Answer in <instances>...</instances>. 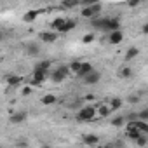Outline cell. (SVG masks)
<instances>
[{
  "label": "cell",
  "instance_id": "6da1fadb",
  "mask_svg": "<svg viewBox=\"0 0 148 148\" xmlns=\"http://www.w3.org/2000/svg\"><path fill=\"white\" fill-rule=\"evenodd\" d=\"M68 73H70V70H68L66 64H64V66H58L56 70L51 71V80H52V82H63V80L68 77Z\"/></svg>",
  "mask_w": 148,
  "mask_h": 148
},
{
  "label": "cell",
  "instance_id": "7a4b0ae2",
  "mask_svg": "<svg viewBox=\"0 0 148 148\" xmlns=\"http://www.w3.org/2000/svg\"><path fill=\"white\" fill-rule=\"evenodd\" d=\"M96 117V108L94 106H84L79 113H77V120L80 122H89Z\"/></svg>",
  "mask_w": 148,
  "mask_h": 148
},
{
  "label": "cell",
  "instance_id": "3957f363",
  "mask_svg": "<svg viewBox=\"0 0 148 148\" xmlns=\"http://www.w3.org/2000/svg\"><path fill=\"white\" fill-rule=\"evenodd\" d=\"M120 30V21L119 18H106V25H105V32H119Z\"/></svg>",
  "mask_w": 148,
  "mask_h": 148
},
{
  "label": "cell",
  "instance_id": "277c9868",
  "mask_svg": "<svg viewBox=\"0 0 148 148\" xmlns=\"http://www.w3.org/2000/svg\"><path fill=\"white\" fill-rule=\"evenodd\" d=\"M99 79H101V73H99V71H96V70H92L89 75H86L82 80H84L87 86H94V84H98V82H99Z\"/></svg>",
  "mask_w": 148,
  "mask_h": 148
},
{
  "label": "cell",
  "instance_id": "5b68a950",
  "mask_svg": "<svg viewBox=\"0 0 148 148\" xmlns=\"http://www.w3.org/2000/svg\"><path fill=\"white\" fill-rule=\"evenodd\" d=\"M38 37H40V40L45 42V44H52V42L58 40V33H56V32H42Z\"/></svg>",
  "mask_w": 148,
  "mask_h": 148
},
{
  "label": "cell",
  "instance_id": "8992f818",
  "mask_svg": "<svg viewBox=\"0 0 148 148\" xmlns=\"http://www.w3.org/2000/svg\"><path fill=\"white\" fill-rule=\"evenodd\" d=\"M49 77V73H44V71H33V79H32V86H40L45 79Z\"/></svg>",
  "mask_w": 148,
  "mask_h": 148
},
{
  "label": "cell",
  "instance_id": "52a82bcc",
  "mask_svg": "<svg viewBox=\"0 0 148 148\" xmlns=\"http://www.w3.org/2000/svg\"><path fill=\"white\" fill-rule=\"evenodd\" d=\"M94 70V66L91 64V63H80V70H79V73L77 75L80 77V79H84L86 75H89V73Z\"/></svg>",
  "mask_w": 148,
  "mask_h": 148
},
{
  "label": "cell",
  "instance_id": "ba28073f",
  "mask_svg": "<svg viewBox=\"0 0 148 148\" xmlns=\"http://www.w3.org/2000/svg\"><path fill=\"white\" fill-rule=\"evenodd\" d=\"M122 40H124V33H122V30H119V32H112V33H110V37H108V42H110V44H113V45L120 44Z\"/></svg>",
  "mask_w": 148,
  "mask_h": 148
},
{
  "label": "cell",
  "instance_id": "9c48e42d",
  "mask_svg": "<svg viewBox=\"0 0 148 148\" xmlns=\"http://www.w3.org/2000/svg\"><path fill=\"white\" fill-rule=\"evenodd\" d=\"M51 70V61L49 59H44V61H38L33 68V71H44V73H49Z\"/></svg>",
  "mask_w": 148,
  "mask_h": 148
},
{
  "label": "cell",
  "instance_id": "30bf717a",
  "mask_svg": "<svg viewBox=\"0 0 148 148\" xmlns=\"http://www.w3.org/2000/svg\"><path fill=\"white\" fill-rule=\"evenodd\" d=\"M105 25H106V18L98 16V18L91 19V26H92V28H96V30H103V32H105Z\"/></svg>",
  "mask_w": 148,
  "mask_h": 148
},
{
  "label": "cell",
  "instance_id": "8fae6325",
  "mask_svg": "<svg viewBox=\"0 0 148 148\" xmlns=\"http://www.w3.org/2000/svg\"><path fill=\"white\" fill-rule=\"evenodd\" d=\"M25 120H26V112H16V113L11 115V122L12 124H21Z\"/></svg>",
  "mask_w": 148,
  "mask_h": 148
},
{
  "label": "cell",
  "instance_id": "7c38bea8",
  "mask_svg": "<svg viewBox=\"0 0 148 148\" xmlns=\"http://www.w3.org/2000/svg\"><path fill=\"white\" fill-rule=\"evenodd\" d=\"M84 143H86L87 146H98L99 138H98L96 134H86V136H84Z\"/></svg>",
  "mask_w": 148,
  "mask_h": 148
},
{
  "label": "cell",
  "instance_id": "4fadbf2b",
  "mask_svg": "<svg viewBox=\"0 0 148 148\" xmlns=\"http://www.w3.org/2000/svg\"><path fill=\"white\" fill-rule=\"evenodd\" d=\"M26 52H28L30 56H37V54L40 52V45H38L37 42H30V44L26 45Z\"/></svg>",
  "mask_w": 148,
  "mask_h": 148
},
{
  "label": "cell",
  "instance_id": "5bb4252c",
  "mask_svg": "<svg viewBox=\"0 0 148 148\" xmlns=\"http://www.w3.org/2000/svg\"><path fill=\"white\" fill-rule=\"evenodd\" d=\"M7 84L11 87H18L19 84H23V79L19 75H7Z\"/></svg>",
  "mask_w": 148,
  "mask_h": 148
},
{
  "label": "cell",
  "instance_id": "9a60e30c",
  "mask_svg": "<svg viewBox=\"0 0 148 148\" xmlns=\"http://www.w3.org/2000/svg\"><path fill=\"white\" fill-rule=\"evenodd\" d=\"M75 19H64V25H63V28L59 30L61 33H68V32H71L73 28H75Z\"/></svg>",
  "mask_w": 148,
  "mask_h": 148
},
{
  "label": "cell",
  "instance_id": "2e32d148",
  "mask_svg": "<svg viewBox=\"0 0 148 148\" xmlns=\"http://www.w3.org/2000/svg\"><path fill=\"white\" fill-rule=\"evenodd\" d=\"M37 16H38L37 11H28V12L23 16V21H25V23H33V21L37 19Z\"/></svg>",
  "mask_w": 148,
  "mask_h": 148
},
{
  "label": "cell",
  "instance_id": "e0dca14e",
  "mask_svg": "<svg viewBox=\"0 0 148 148\" xmlns=\"http://www.w3.org/2000/svg\"><path fill=\"white\" fill-rule=\"evenodd\" d=\"M138 54H139V49H138V47H129V49H127V52H125V59H127V61H131V59H134Z\"/></svg>",
  "mask_w": 148,
  "mask_h": 148
},
{
  "label": "cell",
  "instance_id": "ac0fdd59",
  "mask_svg": "<svg viewBox=\"0 0 148 148\" xmlns=\"http://www.w3.org/2000/svg\"><path fill=\"white\" fill-rule=\"evenodd\" d=\"M63 25H64V18H56V19L51 23V28H54L56 32H59V30L63 28Z\"/></svg>",
  "mask_w": 148,
  "mask_h": 148
},
{
  "label": "cell",
  "instance_id": "d6986e66",
  "mask_svg": "<svg viewBox=\"0 0 148 148\" xmlns=\"http://www.w3.org/2000/svg\"><path fill=\"white\" fill-rule=\"evenodd\" d=\"M108 106H110V110H119V108L122 106V99H120V98H112Z\"/></svg>",
  "mask_w": 148,
  "mask_h": 148
},
{
  "label": "cell",
  "instance_id": "ffe728a7",
  "mask_svg": "<svg viewBox=\"0 0 148 148\" xmlns=\"http://www.w3.org/2000/svg\"><path fill=\"white\" fill-rule=\"evenodd\" d=\"M56 101H58V98H56L54 94H45V96L42 98V103H44V105H54Z\"/></svg>",
  "mask_w": 148,
  "mask_h": 148
},
{
  "label": "cell",
  "instance_id": "44dd1931",
  "mask_svg": "<svg viewBox=\"0 0 148 148\" xmlns=\"http://www.w3.org/2000/svg\"><path fill=\"white\" fill-rule=\"evenodd\" d=\"M101 117H108L110 113H112V110H110V106L108 105H103V106H99V110H96Z\"/></svg>",
  "mask_w": 148,
  "mask_h": 148
},
{
  "label": "cell",
  "instance_id": "7402d4cb",
  "mask_svg": "<svg viewBox=\"0 0 148 148\" xmlns=\"http://www.w3.org/2000/svg\"><path fill=\"white\" fill-rule=\"evenodd\" d=\"M68 70L73 71V73H79V70H80V61H71V63L68 64Z\"/></svg>",
  "mask_w": 148,
  "mask_h": 148
},
{
  "label": "cell",
  "instance_id": "603a6c76",
  "mask_svg": "<svg viewBox=\"0 0 148 148\" xmlns=\"http://www.w3.org/2000/svg\"><path fill=\"white\" fill-rule=\"evenodd\" d=\"M119 75H120L122 79H129V77L132 75V71H131V68H129V66H125V68H122V70L119 71Z\"/></svg>",
  "mask_w": 148,
  "mask_h": 148
},
{
  "label": "cell",
  "instance_id": "cb8c5ba5",
  "mask_svg": "<svg viewBox=\"0 0 148 148\" xmlns=\"http://www.w3.org/2000/svg\"><path fill=\"white\" fill-rule=\"evenodd\" d=\"M124 122H125V119H124L122 115H119V117H115V119L112 120V125H115V127H120V125H124Z\"/></svg>",
  "mask_w": 148,
  "mask_h": 148
},
{
  "label": "cell",
  "instance_id": "d4e9b609",
  "mask_svg": "<svg viewBox=\"0 0 148 148\" xmlns=\"http://www.w3.org/2000/svg\"><path fill=\"white\" fill-rule=\"evenodd\" d=\"M139 136H141V132H139L138 129H131V131H127V138H131V139H134V141H136Z\"/></svg>",
  "mask_w": 148,
  "mask_h": 148
},
{
  "label": "cell",
  "instance_id": "484cf974",
  "mask_svg": "<svg viewBox=\"0 0 148 148\" xmlns=\"http://www.w3.org/2000/svg\"><path fill=\"white\" fill-rule=\"evenodd\" d=\"M82 16H84V18H87V19H94L91 7H84V9H82Z\"/></svg>",
  "mask_w": 148,
  "mask_h": 148
},
{
  "label": "cell",
  "instance_id": "4316f807",
  "mask_svg": "<svg viewBox=\"0 0 148 148\" xmlns=\"http://www.w3.org/2000/svg\"><path fill=\"white\" fill-rule=\"evenodd\" d=\"M138 115V120H143V122H146V119H148V110L145 108V110H141L139 113H136Z\"/></svg>",
  "mask_w": 148,
  "mask_h": 148
},
{
  "label": "cell",
  "instance_id": "83f0119b",
  "mask_svg": "<svg viewBox=\"0 0 148 148\" xmlns=\"http://www.w3.org/2000/svg\"><path fill=\"white\" fill-rule=\"evenodd\" d=\"M92 40H94V33H87V35L82 37V42H84V44H91Z\"/></svg>",
  "mask_w": 148,
  "mask_h": 148
},
{
  "label": "cell",
  "instance_id": "f1b7e54d",
  "mask_svg": "<svg viewBox=\"0 0 148 148\" xmlns=\"http://www.w3.org/2000/svg\"><path fill=\"white\" fill-rule=\"evenodd\" d=\"M136 143H138V146H146V134H141L136 139Z\"/></svg>",
  "mask_w": 148,
  "mask_h": 148
},
{
  "label": "cell",
  "instance_id": "f546056e",
  "mask_svg": "<svg viewBox=\"0 0 148 148\" xmlns=\"http://www.w3.org/2000/svg\"><path fill=\"white\" fill-rule=\"evenodd\" d=\"M75 5H79V2H63L61 4V7H75Z\"/></svg>",
  "mask_w": 148,
  "mask_h": 148
},
{
  "label": "cell",
  "instance_id": "4dcf8cb0",
  "mask_svg": "<svg viewBox=\"0 0 148 148\" xmlns=\"http://www.w3.org/2000/svg\"><path fill=\"white\" fill-rule=\"evenodd\" d=\"M112 148H125V145L122 141H117V143H112Z\"/></svg>",
  "mask_w": 148,
  "mask_h": 148
},
{
  "label": "cell",
  "instance_id": "1f68e13d",
  "mask_svg": "<svg viewBox=\"0 0 148 148\" xmlns=\"http://www.w3.org/2000/svg\"><path fill=\"white\" fill-rule=\"evenodd\" d=\"M127 101H129V103H138V101H139V98H138V96H129V98H127Z\"/></svg>",
  "mask_w": 148,
  "mask_h": 148
},
{
  "label": "cell",
  "instance_id": "d6a6232c",
  "mask_svg": "<svg viewBox=\"0 0 148 148\" xmlns=\"http://www.w3.org/2000/svg\"><path fill=\"white\" fill-rule=\"evenodd\" d=\"M30 92H32V89H30V87H25V89H23V94H25V96H28Z\"/></svg>",
  "mask_w": 148,
  "mask_h": 148
},
{
  "label": "cell",
  "instance_id": "836d02e7",
  "mask_svg": "<svg viewBox=\"0 0 148 148\" xmlns=\"http://www.w3.org/2000/svg\"><path fill=\"white\" fill-rule=\"evenodd\" d=\"M129 5H131V7H136V5H139V0H134V2H129Z\"/></svg>",
  "mask_w": 148,
  "mask_h": 148
},
{
  "label": "cell",
  "instance_id": "e575fe53",
  "mask_svg": "<svg viewBox=\"0 0 148 148\" xmlns=\"http://www.w3.org/2000/svg\"><path fill=\"white\" fill-rule=\"evenodd\" d=\"M2 38H4V33H2V32H0V42H2Z\"/></svg>",
  "mask_w": 148,
  "mask_h": 148
},
{
  "label": "cell",
  "instance_id": "d590c367",
  "mask_svg": "<svg viewBox=\"0 0 148 148\" xmlns=\"http://www.w3.org/2000/svg\"><path fill=\"white\" fill-rule=\"evenodd\" d=\"M96 148H103V146H96Z\"/></svg>",
  "mask_w": 148,
  "mask_h": 148
},
{
  "label": "cell",
  "instance_id": "8d00e7d4",
  "mask_svg": "<svg viewBox=\"0 0 148 148\" xmlns=\"http://www.w3.org/2000/svg\"><path fill=\"white\" fill-rule=\"evenodd\" d=\"M44 148H49V146H44Z\"/></svg>",
  "mask_w": 148,
  "mask_h": 148
}]
</instances>
